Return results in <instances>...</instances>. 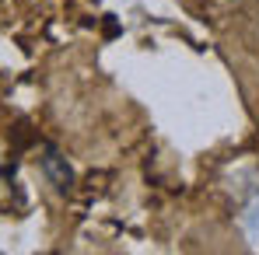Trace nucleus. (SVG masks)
Instances as JSON below:
<instances>
[{
    "label": "nucleus",
    "mask_w": 259,
    "mask_h": 255,
    "mask_svg": "<svg viewBox=\"0 0 259 255\" xmlns=\"http://www.w3.org/2000/svg\"><path fill=\"white\" fill-rule=\"evenodd\" d=\"M39 165H42V175L49 178V185L56 189V192H70L74 189V168H70V161L53 147V143H42V158H39Z\"/></svg>",
    "instance_id": "nucleus-1"
}]
</instances>
